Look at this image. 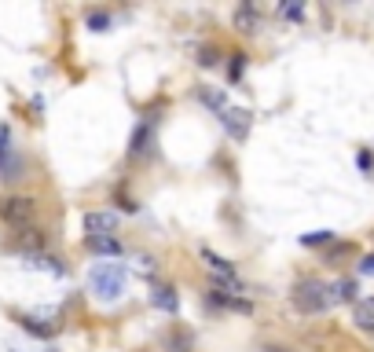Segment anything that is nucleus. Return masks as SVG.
Instances as JSON below:
<instances>
[{
    "instance_id": "f257e3e1",
    "label": "nucleus",
    "mask_w": 374,
    "mask_h": 352,
    "mask_svg": "<svg viewBox=\"0 0 374 352\" xmlns=\"http://www.w3.org/2000/svg\"><path fill=\"white\" fill-rule=\"evenodd\" d=\"M334 305V290L323 279H301L294 286V308L305 316H319Z\"/></svg>"
},
{
    "instance_id": "f03ea898",
    "label": "nucleus",
    "mask_w": 374,
    "mask_h": 352,
    "mask_svg": "<svg viewBox=\"0 0 374 352\" xmlns=\"http://www.w3.org/2000/svg\"><path fill=\"white\" fill-rule=\"evenodd\" d=\"M125 283H129V272L121 264H95L89 272V286L100 301H117L125 294Z\"/></svg>"
},
{
    "instance_id": "7ed1b4c3",
    "label": "nucleus",
    "mask_w": 374,
    "mask_h": 352,
    "mask_svg": "<svg viewBox=\"0 0 374 352\" xmlns=\"http://www.w3.org/2000/svg\"><path fill=\"white\" fill-rule=\"evenodd\" d=\"M34 217H37V202L30 195H8L0 202V220L12 224V228H26Z\"/></svg>"
},
{
    "instance_id": "20e7f679",
    "label": "nucleus",
    "mask_w": 374,
    "mask_h": 352,
    "mask_svg": "<svg viewBox=\"0 0 374 352\" xmlns=\"http://www.w3.org/2000/svg\"><path fill=\"white\" fill-rule=\"evenodd\" d=\"M84 246H89L92 253H100V257H121L125 253L117 235H84Z\"/></svg>"
},
{
    "instance_id": "39448f33",
    "label": "nucleus",
    "mask_w": 374,
    "mask_h": 352,
    "mask_svg": "<svg viewBox=\"0 0 374 352\" xmlns=\"http://www.w3.org/2000/svg\"><path fill=\"white\" fill-rule=\"evenodd\" d=\"M117 231V213H84V235H114Z\"/></svg>"
},
{
    "instance_id": "423d86ee",
    "label": "nucleus",
    "mask_w": 374,
    "mask_h": 352,
    "mask_svg": "<svg viewBox=\"0 0 374 352\" xmlns=\"http://www.w3.org/2000/svg\"><path fill=\"white\" fill-rule=\"evenodd\" d=\"M220 117H224V129L231 136H239V140L250 132V110H242V106H224Z\"/></svg>"
},
{
    "instance_id": "0eeeda50",
    "label": "nucleus",
    "mask_w": 374,
    "mask_h": 352,
    "mask_svg": "<svg viewBox=\"0 0 374 352\" xmlns=\"http://www.w3.org/2000/svg\"><path fill=\"white\" fill-rule=\"evenodd\" d=\"M202 261L213 268V275H217L220 283H231V286H239V279H235V264L231 261H224L220 253H213V250H202Z\"/></svg>"
},
{
    "instance_id": "6e6552de",
    "label": "nucleus",
    "mask_w": 374,
    "mask_h": 352,
    "mask_svg": "<svg viewBox=\"0 0 374 352\" xmlns=\"http://www.w3.org/2000/svg\"><path fill=\"white\" fill-rule=\"evenodd\" d=\"M352 319L363 334H374V297H360L356 308H352Z\"/></svg>"
},
{
    "instance_id": "1a4fd4ad",
    "label": "nucleus",
    "mask_w": 374,
    "mask_h": 352,
    "mask_svg": "<svg viewBox=\"0 0 374 352\" xmlns=\"http://www.w3.org/2000/svg\"><path fill=\"white\" fill-rule=\"evenodd\" d=\"M30 268H45L48 275H67V264L56 261V257H40V253H34V257H26Z\"/></svg>"
},
{
    "instance_id": "9d476101",
    "label": "nucleus",
    "mask_w": 374,
    "mask_h": 352,
    "mask_svg": "<svg viewBox=\"0 0 374 352\" xmlns=\"http://www.w3.org/2000/svg\"><path fill=\"white\" fill-rule=\"evenodd\" d=\"M235 30H242V34H253V30H257V12H253L250 4L235 12Z\"/></svg>"
},
{
    "instance_id": "9b49d317",
    "label": "nucleus",
    "mask_w": 374,
    "mask_h": 352,
    "mask_svg": "<svg viewBox=\"0 0 374 352\" xmlns=\"http://www.w3.org/2000/svg\"><path fill=\"white\" fill-rule=\"evenodd\" d=\"M147 151H151V125H140L136 136H132V158H140Z\"/></svg>"
},
{
    "instance_id": "f8f14e48",
    "label": "nucleus",
    "mask_w": 374,
    "mask_h": 352,
    "mask_svg": "<svg viewBox=\"0 0 374 352\" xmlns=\"http://www.w3.org/2000/svg\"><path fill=\"white\" fill-rule=\"evenodd\" d=\"M154 305L158 308H165V312H176V290H173V286H158V290H154Z\"/></svg>"
},
{
    "instance_id": "ddd939ff",
    "label": "nucleus",
    "mask_w": 374,
    "mask_h": 352,
    "mask_svg": "<svg viewBox=\"0 0 374 352\" xmlns=\"http://www.w3.org/2000/svg\"><path fill=\"white\" fill-rule=\"evenodd\" d=\"M330 290H334V301H356V279H338Z\"/></svg>"
},
{
    "instance_id": "4468645a",
    "label": "nucleus",
    "mask_w": 374,
    "mask_h": 352,
    "mask_svg": "<svg viewBox=\"0 0 374 352\" xmlns=\"http://www.w3.org/2000/svg\"><path fill=\"white\" fill-rule=\"evenodd\" d=\"M84 26L95 30V34H103V30L110 26V12H100V8H95V12H84Z\"/></svg>"
},
{
    "instance_id": "2eb2a0df",
    "label": "nucleus",
    "mask_w": 374,
    "mask_h": 352,
    "mask_svg": "<svg viewBox=\"0 0 374 352\" xmlns=\"http://www.w3.org/2000/svg\"><path fill=\"white\" fill-rule=\"evenodd\" d=\"M19 246L23 250H30V257H34V253L45 246V235H40L37 228H30V231H23V239H19Z\"/></svg>"
},
{
    "instance_id": "dca6fc26",
    "label": "nucleus",
    "mask_w": 374,
    "mask_h": 352,
    "mask_svg": "<svg viewBox=\"0 0 374 352\" xmlns=\"http://www.w3.org/2000/svg\"><path fill=\"white\" fill-rule=\"evenodd\" d=\"M23 327L30 330V334H37V338H51V334H56V330H59V327H45V323H40V319H30V316L23 319Z\"/></svg>"
},
{
    "instance_id": "f3484780",
    "label": "nucleus",
    "mask_w": 374,
    "mask_h": 352,
    "mask_svg": "<svg viewBox=\"0 0 374 352\" xmlns=\"http://www.w3.org/2000/svg\"><path fill=\"white\" fill-rule=\"evenodd\" d=\"M198 99L206 103V106H213V110H224V106H228V103H224V95H220L217 89H202V92H198Z\"/></svg>"
},
{
    "instance_id": "a211bd4d",
    "label": "nucleus",
    "mask_w": 374,
    "mask_h": 352,
    "mask_svg": "<svg viewBox=\"0 0 374 352\" xmlns=\"http://www.w3.org/2000/svg\"><path fill=\"white\" fill-rule=\"evenodd\" d=\"M330 239H334L330 231H308V235H301V242H305V246H327Z\"/></svg>"
},
{
    "instance_id": "6ab92c4d",
    "label": "nucleus",
    "mask_w": 374,
    "mask_h": 352,
    "mask_svg": "<svg viewBox=\"0 0 374 352\" xmlns=\"http://www.w3.org/2000/svg\"><path fill=\"white\" fill-rule=\"evenodd\" d=\"M242 70H246V56H242V51H235L231 62H228V78H231V81H239V78H242Z\"/></svg>"
},
{
    "instance_id": "aec40b11",
    "label": "nucleus",
    "mask_w": 374,
    "mask_h": 352,
    "mask_svg": "<svg viewBox=\"0 0 374 352\" xmlns=\"http://www.w3.org/2000/svg\"><path fill=\"white\" fill-rule=\"evenodd\" d=\"M301 12H305V4H297V0H294V4H283V8H279L283 19H301Z\"/></svg>"
},
{
    "instance_id": "412c9836",
    "label": "nucleus",
    "mask_w": 374,
    "mask_h": 352,
    "mask_svg": "<svg viewBox=\"0 0 374 352\" xmlns=\"http://www.w3.org/2000/svg\"><path fill=\"white\" fill-rule=\"evenodd\" d=\"M8 136H12V129L0 125V169H4V154H8Z\"/></svg>"
},
{
    "instance_id": "4be33fe9",
    "label": "nucleus",
    "mask_w": 374,
    "mask_h": 352,
    "mask_svg": "<svg viewBox=\"0 0 374 352\" xmlns=\"http://www.w3.org/2000/svg\"><path fill=\"white\" fill-rule=\"evenodd\" d=\"M198 62H202V67H213V62H217V48H202L198 51Z\"/></svg>"
},
{
    "instance_id": "5701e85b",
    "label": "nucleus",
    "mask_w": 374,
    "mask_h": 352,
    "mask_svg": "<svg viewBox=\"0 0 374 352\" xmlns=\"http://www.w3.org/2000/svg\"><path fill=\"white\" fill-rule=\"evenodd\" d=\"M360 275H374V253H367V257L360 261Z\"/></svg>"
},
{
    "instance_id": "b1692460",
    "label": "nucleus",
    "mask_w": 374,
    "mask_h": 352,
    "mask_svg": "<svg viewBox=\"0 0 374 352\" xmlns=\"http://www.w3.org/2000/svg\"><path fill=\"white\" fill-rule=\"evenodd\" d=\"M352 250H356V246H334V250H330V261H338V257H349Z\"/></svg>"
},
{
    "instance_id": "393cba45",
    "label": "nucleus",
    "mask_w": 374,
    "mask_h": 352,
    "mask_svg": "<svg viewBox=\"0 0 374 352\" xmlns=\"http://www.w3.org/2000/svg\"><path fill=\"white\" fill-rule=\"evenodd\" d=\"M360 169H374V154L371 151H360Z\"/></svg>"
},
{
    "instance_id": "a878e982",
    "label": "nucleus",
    "mask_w": 374,
    "mask_h": 352,
    "mask_svg": "<svg viewBox=\"0 0 374 352\" xmlns=\"http://www.w3.org/2000/svg\"><path fill=\"white\" fill-rule=\"evenodd\" d=\"M140 268L143 272H154V257H140Z\"/></svg>"
}]
</instances>
